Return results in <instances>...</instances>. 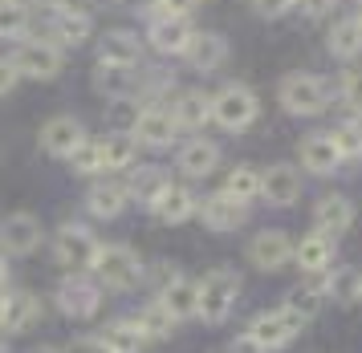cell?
<instances>
[{
  "label": "cell",
  "mask_w": 362,
  "mask_h": 353,
  "mask_svg": "<svg viewBox=\"0 0 362 353\" xmlns=\"http://www.w3.org/2000/svg\"><path fill=\"white\" fill-rule=\"evenodd\" d=\"M240 301V276L232 268H212L196 280V317L204 325H224Z\"/></svg>",
  "instance_id": "cell-1"
},
{
  "label": "cell",
  "mask_w": 362,
  "mask_h": 353,
  "mask_svg": "<svg viewBox=\"0 0 362 353\" xmlns=\"http://www.w3.org/2000/svg\"><path fill=\"white\" fill-rule=\"evenodd\" d=\"M90 273H94V280L102 285V292L106 289L131 292V289H139V280L147 276V268H143L139 252L127 248V244H98V256L90 264Z\"/></svg>",
  "instance_id": "cell-2"
},
{
  "label": "cell",
  "mask_w": 362,
  "mask_h": 353,
  "mask_svg": "<svg viewBox=\"0 0 362 353\" xmlns=\"http://www.w3.org/2000/svg\"><path fill=\"white\" fill-rule=\"evenodd\" d=\"M257 114H261V106H257V94H252L248 85L228 81V85H220V90L212 94V122L224 126L228 134L248 130L252 122H257Z\"/></svg>",
  "instance_id": "cell-3"
},
{
  "label": "cell",
  "mask_w": 362,
  "mask_h": 353,
  "mask_svg": "<svg viewBox=\"0 0 362 353\" xmlns=\"http://www.w3.org/2000/svg\"><path fill=\"white\" fill-rule=\"evenodd\" d=\"M98 256V236L90 232L86 224H62L57 236H53V260L69 268V273H90V264Z\"/></svg>",
  "instance_id": "cell-4"
},
{
  "label": "cell",
  "mask_w": 362,
  "mask_h": 353,
  "mask_svg": "<svg viewBox=\"0 0 362 353\" xmlns=\"http://www.w3.org/2000/svg\"><path fill=\"white\" fill-rule=\"evenodd\" d=\"M277 97H281V106L289 114H297V118H313V114H322L329 106V90L317 73H289L281 81Z\"/></svg>",
  "instance_id": "cell-5"
},
{
  "label": "cell",
  "mask_w": 362,
  "mask_h": 353,
  "mask_svg": "<svg viewBox=\"0 0 362 353\" xmlns=\"http://www.w3.org/2000/svg\"><path fill=\"white\" fill-rule=\"evenodd\" d=\"M53 297H57V309L66 313L69 321H90V317H98V309H102V285L86 273H69L57 285Z\"/></svg>",
  "instance_id": "cell-6"
},
{
  "label": "cell",
  "mask_w": 362,
  "mask_h": 353,
  "mask_svg": "<svg viewBox=\"0 0 362 353\" xmlns=\"http://www.w3.org/2000/svg\"><path fill=\"white\" fill-rule=\"evenodd\" d=\"M13 65H17L21 78L29 81H53L62 69H66V57H62V45H53L49 37H37V41H21V49L13 53Z\"/></svg>",
  "instance_id": "cell-7"
},
{
  "label": "cell",
  "mask_w": 362,
  "mask_h": 353,
  "mask_svg": "<svg viewBox=\"0 0 362 353\" xmlns=\"http://www.w3.org/2000/svg\"><path fill=\"white\" fill-rule=\"evenodd\" d=\"M45 240V227L33 211H8L0 220V248L4 256H33Z\"/></svg>",
  "instance_id": "cell-8"
},
{
  "label": "cell",
  "mask_w": 362,
  "mask_h": 353,
  "mask_svg": "<svg viewBox=\"0 0 362 353\" xmlns=\"http://www.w3.org/2000/svg\"><path fill=\"white\" fill-rule=\"evenodd\" d=\"M134 143L147 146V150H167V146L180 138V122H175V114L167 110V106H143L139 118H134Z\"/></svg>",
  "instance_id": "cell-9"
},
{
  "label": "cell",
  "mask_w": 362,
  "mask_h": 353,
  "mask_svg": "<svg viewBox=\"0 0 362 353\" xmlns=\"http://www.w3.org/2000/svg\"><path fill=\"white\" fill-rule=\"evenodd\" d=\"M301 329H305V321H301L297 313H289L285 305L269 309V313H257V317H252V325H248V333L264 345V353H269V349H285V345H289Z\"/></svg>",
  "instance_id": "cell-10"
},
{
  "label": "cell",
  "mask_w": 362,
  "mask_h": 353,
  "mask_svg": "<svg viewBox=\"0 0 362 353\" xmlns=\"http://www.w3.org/2000/svg\"><path fill=\"white\" fill-rule=\"evenodd\" d=\"M41 321V301L29 289L0 292V333L4 337H21Z\"/></svg>",
  "instance_id": "cell-11"
},
{
  "label": "cell",
  "mask_w": 362,
  "mask_h": 353,
  "mask_svg": "<svg viewBox=\"0 0 362 353\" xmlns=\"http://www.w3.org/2000/svg\"><path fill=\"white\" fill-rule=\"evenodd\" d=\"M86 143V126L74 118V114H57L41 126V150L49 159H69L78 146Z\"/></svg>",
  "instance_id": "cell-12"
},
{
  "label": "cell",
  "mask_w": 362,
  "mask_h": 353,
  "mask_svg": "<svg viewBox=\"0 0 362 353\" xmlns=\"http://www.w3.org/2000/svg\"><path fill=\"white\" fill-rule=\"evenodd\" d=\"M90 32H94V20L90 13L82 8H74V4H62V8H53V20H49V41L62 49H78L90 41Z\"/></svg>",
  "instance_id": "cell-13"
},
{
  "label": "cell",
  "mask_w": 362,
  "mask_h": 353,
  "mask_svg": "<svg viewBox=\"0 0 362 353\" xmlns=\"http://www.w3.org/2000/svg\"><path fill=\"white\" fill-rule=\"evenodd\" d=\"M192 32H196V29H192V20H187V16L159 13L155 20H151L147 41H151V49H159L163 57H175V53H183V49H187Z\"/></svg>",
  "instance_id": "cell-14"
},
{
  "label": "cell",
  "mask_w": 362,
  "mask_h": 353,
  "mask_svg": "<svg viewBox=\"0 0 362 353\" xmlns=\"http://www.w3.org/2000/svg\"><path fill=\"white\" fill-rule=\"evenodd\" d=\"M196 215L204 220V227H212V232H236V227L248 220V203L232 199L228 191H216V195L204 199V208H199Z\"/></svg>",
  "instance_id": "cell-15"
},
{
  "label": "cell",
  "mask_w": 362,
  "mask_h": 353,
  "mask_svg": "<svg viewBox=\"0 0 362 353\" xmlns=\"http://www.w3.org/2000/svg\"><path fill=\"white\" fill-rule=\"evenodd\" d=\"M297 195H301V175H297V167L277 162V167L261 171V199L264 203H273V208H289Z\"/></svg>",
  "instance_id": "cell-16"
},
{
  "label": "cell",
  "mask_w": 362,
  "mask_h": 353,
  "mask_svg": "<svg viewBox=\"0 0 362 353\" xmlns=\"http://www.w3.org/2000/svg\"><path fill=\"white\" fill-rule=\"evenodd\" d=\"M248 260L261 268V273H277L293 260V240L285 232H261L257 240L248 244Z\"/></svg>",
  "instance_id": "cell-17"
},
{
  "label": "cell",
  "mask_w": 362,
  "mask_h": 353,
  "mask_svg": "<svg viewBox=\"0 0 362 353\" xmlns=\"http://www.w3.org/2000/svg\"><path fill=\"white\" fill-rule=\"evenodd\" d=\"M196 211H199L196 191L192 187H180V183H167L163 191H159V199L151 203V215L163 220V224H187Z\"/></svg>",
  "instance_id": "cell-18"
},
{
  "label": "cell",
  "mask_w": 362,
  "mask_h": 353,
  "mask_svg": "<svg viewBox=\"0 0 362 353\" xmlns=\"http://www.w3.org/2000/svg\"><path fill=\"white\" fill-rule=\"evenodd\" d=\"M98 61L102 65H127V69H139V65H143V41H139L131 29H110L98 41Z\"/></svg>",
  "instance_id": "cell-19"
},
{
  "label": "cell",
  "mask_w": 362,
  "mask_h": 353,
  "mask_svg": "<svg viewBox=\"0 0 362 353\" xmlns=\"http://www.w3.org/2000/svg\"><path fill=\"white\" fill-rule=\"evenodd\" d=\"M183 57H187L192 69L212 73V69H220V65L228 61V41H224L220 32H192V41H187V49H183Z\"/></svg>",
  "instance_id": "cell-20"
},
{
  "label": "cell",
  "mask_w": 362,
  "mask_h": 353,
  "mask_svg": "<svg viewBox=\"0 0 362 353\" xmlns=\"http://www.w3.org/2000/svg\"><path fill=\"white\" fill-rule=\"evenodd\" d=\"M293 260L301 264V273H329L334 268V236H326V232H310V236H301V240L293 244Z\"/></svg>",
  "instance_id": "cell-21"
},
{
  "label": "cell",
  "mask_w": 362,
  "mask_h": 353,
  "mask_svg": "<svg viewBox=\"0 0 362 353\" xmlns=\"http://www.w3.org/2000/svg\"><path fill=\"white\" fill-rule=\"evenodd\" d=\"M134 155H139V143H134L131 130H115V134L98 138L102 175H110V171H131V167H134Z\"/></svg>",
  "instance_id": "cell-22"
},
{
  "label": "cell",
  "mask_w": 362,
  "mask_h": 353,
  "mask_svg": "<svg viewBox=\"0 0 362 353\" xmlns=\"http://www.w3.org/2000/svg\"><path fill=\"white\" fill-rule=\"evenodd\" d=\"M313 224L326 236H342L346 227L354 224V203L346 195H322L317 208H313Z\"/></svg>",
  "instance_id": "cell-23"
},
{
  "label": "cell",
  "mask_w": 362,
  "mask_h": 353,
  "mask_svg": "<svg viewBox=\"0 0 362 353\" xmlns=\"http://www.w3.org/2000/svg\"><path fill=\"white\" fill-rule=\"evenodd\" d=\"M220 162V146L212 138H192V143L180 146V171L187 179H208Z\"/></svg>",
  "instance_id": "cell-24"
},
{
  "label": "cell",
  "mask_w": 362,
  "mask_h": 353,
  "mask_svg": "<svg viewBox=\"0 0 362 353\" xmlns=\"http://www.w3.org/2000/svg\"><path fill=\"white\" fill-rule=\"evenodd\" d=\"M171 114H175L180 130H204L212 122V94H204V90H183V94L175 97Z\"/></svg>",
  "instance_id": "cell-25"
},
{
  "label": "cell",
  "mask_w": 362,
  "mask_h": 353,
  "mask_svg": "<svg viewBox=\"0 0 362 353\" xmlns=\"http://www.w3.org/2000/svg\"><path fill=\"white\" fill-rule=\"evenodd\" d=\"M127 203H131V199H127V187H122V183H110V179H106V183H94V187L86 191V208H90L94 220H118V215L127 211Z\"/></svg>",
  "instance_id": "cell-26"
},
{
  "label": "cell",
  "mask_w": 362,
  "mask_h": 353,
  "mask_svg": "<svg viewBox=\"0 0 362 353\" xmlns=\"http://www.w3.org/2000/svg\"><path fill=\"white\" fill-rule=\"evenodd\" d=\"M167 183H171V179H167L159 167H131V175H127L122 187H127V199H134L139 208L151 211V203L159 199V191H163Z\"/></svg>",
  "instance_id": "cell-27"
},
{
  "label": "cell",
  "mask_w": 362,
  "mask_h": 353,
  "mask_svg": "<svg viewBox=\"0 0 362 353\" xmlns=\"http://www.w3.org/2000/svg\"><path fill=\"white\" fill-rule=\"evenodd\" d=\"M94 90H98L106 102H110V97H134V90H139V69L98 61V69H94Z\"/></svg>",
  "instance_id": "cell-28"
},
{
  "label": "cell",
  "mask_w": 362,
  "mask_h": 353,
  "mask_svg": "<svg viewBox=\"0 0 362 353\" xmlns=\"http://www.w3.org/2000/svg\"><path fill=\"white\" fill-rule=\"evenodd\" d=\"M102 345L110 353H143V345H147V333H143V325L134 321V317H118V321H110L106 329H102Z\"/></svg>",
  "instance_id": "cell-29"
},
{
  "label": "cell",
  "mask_w": 362,
  "mask_h": 353,
  "mask_svg": "<svg viewBox=\"0 0 362 353\" xmlns=\"http://www.w3.org/2000/svg\"><path fill=\"white\" fill-rule=\"evenodd\" d=\"M301 162H305V171H313V175H329L342 162V155H338V146H334L329 134H310L301 143Z\"/></svg>",
  "instance_id": "cell-30"
},
{
  "label": "cell",
  "mask_w": 362,
  "mask_h": 353,
  "mask_svg": "<svg viewBox=\"0 0 362 353\" xmlns=\"http://www.w3.org/2000/svg\"><path fill=\"white\" fill-rule=\"evenodd\" d=\"M159 301H163V309L175 317V321H187V317H196V280H171L167 289L155 292Z\"/></svg>",
  "instance_id": "cell-31"
},
{
  "label": "cell",
  "mask_w": 362,
  "mask_h": 353,
  "mask_svg": "<svg viewBox=\"0 0 362 353\" xmlns=\"http://www.w3.org/2000/svg\"><path fill=\"white\" fill-rule=\"evenodd\" d=\"M134 321L143 325V333H147V341H163V337H171V333H175V317H171V313H167L163 309V301H159V297H155V301H147V305L139 309V313H134Z\"/></svg>",
  "instance_id": "cell-32"
},
{
  "label": "cell",
  "mask_w": 362,
  "mask_h": 353,
  "mask_svg": "<svg viewBox=\"0 0 362 353\" xmlns=\"http://www.w3.org/2000/svg\"><path fill=\"white\" fill-rule=\"evenodd\" d=\"M33 8L25 0H0V41H25Z\"/></svg>",
  "instance_id": "cell-33"
},
{
  "label": "cell",
  "mask_w": 362,
  "mask_h": 353,
  "mask_svg": "<svg viewBox=\"0 0 362 353\" xmlns=\"http://www.w3.org/2000/svg\"><path fill=\"white\" fill-rule=\"evenodd\" d=\"M326 45H329V53L342 57V61L358 57L362 53V20L358 16H350V20H342V25H334V32H329Z\"/></svg>",
  "instance_id": "cell-34"
},
{
  "label": "cell",
  "mask_w": 362,
  "mask_h": 353,
  "mask_svg": "<svg viewBox=\"0 0 362 353\" xmlns=\"http://www.w3.org/2000/svg\"><path fill=\"white\" fill-rule=\"evenodd\" d=\"M322 305H326V292H322L317 280H313V285H301V289H293L289 297H285V309L297 313L301 321H313V317L322 313Z\"/></svg>",
  "instance_id": "cell-35"
},
{
  "label": "cell",
  "mask_w": 362,
  "mask_h": 353,
  "mask_svg": "<svg viewBox=\"0 0 362 353\" xmlns=\"http://www.w3.org/2000/svg\"><path fill=\"white\" fill-rule=\"evenodd\" d=\"M224 191H228L232 199H240V203L261 199V171H252V167H236V171H228Z\"/></svg>",
  "instance_id": "cell-36"
},
{
  "label": "cell",
  "mask_w": 362,
  "mask_h": 353,
  "mask_svg": "<svg viewBox=\"0 0 362 353\" xmlns=\"http://www.w3.org/2000/svg\"><path fill=\"white\" fill-rule=\"evenodd\" d=\"M329 138H334V146H338V155H342V162L362 159V122H342V126L334 130Z\"/></svg>",
  "instance_id": "cell-37"
},
{
  "label": "cell",
  "mask_w": 362,
  "mask_h": 353,
  "mask_svg": "<svg viewBox=\"0 0 362 353\" xmlns=\"http://www.w3.org/2000/svg\"><path fill=\"white\" fill-rule=\"evenodd\" d=\"M69 171H74V175H102V162H98V143H94V138H86L82 146H78V150H74V155H69Z\"/></svg>",
  "instance_id": "cell-38"
},
{
  "label": "cell",
  "mask_w": 362,
  "mask_h": 353,
  "mask_svg": "<svg viewBox=\"0 0 362 353\" xmlns=\"http://www.w3.org/2000/svg\"><path fill=\"white\" fill-rule=\"evenodd\" d=\"M342 102L350 114H362V69H350L342 78Z\"/></svg>",
  "instance_id": "cell-39"
},
{
  "label": "cell",
  "mask_w": 362,
  "mask_h": 353,
  "mask_svg": "<svg viewBox=\"0 0 362 353\" xmlns=\"http://www.w3.org/2000/svg\"><path fill=\"white\" fill-rule=\"evenodd\" d=\"M17 81H21V73H17V65H13V57H0V97L13 94Z\"/></svg>",
  "instance_id": "cell-40"
},
{
  "label": "cell",
  "mask_w": 362,
  "mask_h": 353,
  "mask_svg": "<svg viewBox=\"0 0 362 353\" xmlns=\"http://www.w3.org/2000/svg\"><path fill=\"white\" fill-rule=\"evenodd\" d=\"M334 4H338V0H297V8L310 16V20H317V16L334 13Z\"/></svg>",
  "instance_id": "cell-41"
},
{
  "label": "cell",
  "mask_w": 362,
  "mask_h": 353,
  "mask_svg": "<svg viewBox=\"0 0 362 353\" xmlns=\"http://www.w3.org/2000/svg\"><path fill=\"white\" fill-rule=\"evenodd\" d=\"M171 280H180V268H171V264H155V268H151V285H155V292L167 289Z\"/></svg>",
  "instance_id": "cell-42"
},
{
  "label": "cell",
  "mask_w": 362,
  "mask_h": 353,
  "mask_svg": "<svg viewBox=\"0 0 362 353\" xmlns=\"http://www.w3.org/2000/svg\"><path fill=\"white\" fill-rule=\"evenodd\" d=\"M252 4H257V13L261 16H281V13H289L297 0H252Z\"/></svg>",
  "instance_id": "cell-43"
},
{
  "label": "cell",
  "mask_w": 362,
  "mask_h": 353,
  "mask_svg": "<svg viewBox=\"0 0 362 353\" xmlns=\"http://www.w3.org/2000/svg\"><path fill=\"white\" fill-rule=\"evenodd\" d=\"M228 353H264V345L252 337V333H240V337L228 345Z\"/></svg>",
  "instance_id": "cell-44"
},
{
  "label": "cell",
  "mask_w": 362,
  "mask_h": 353,
  "mask_svg": "<svg viewBox=\"0 0 362 353\" xmlns=\"http://www.w3.org/2000/svg\"><path fill=\"white\" fill-rule=\"evenodd\" d=\"M199 0H159V13H175V16H187L196 8Z\"/></svg>",
  "instance_id": "cell-45"
},
{
  "label": "cell",
  "mask_w": 362,
  "mask_h": 353,
  "mask_svg": "<svg viewBox=\"0 0 362 353\" xmlns=\"http://www.w3.org/2000/svg\"><path fill=\"white\" fill-rule=\"evenodd\" d=\"M66 353H110V349H106V345H102L98 337H78Z\"/></svg>",
  "instance_id": "cell-46"
},
{
  "label": "cell",
  "mask_w": 362,
  "mask_h": 353,
  "mask_svg": "<svg viewBox=\"0 0 362 353\" xmlns=\"http://www.w3.org/2000/svg\"><path fill=\"white\" fill-rule=\"evenodd\" d=\"M122 4H131L139 13H159V0H122Z\"/></svg>",
  "instance_id": "cell-47"
},
{
  "label": "cell",
  "mask_w": 362,
  "mask_h": 353,
  "mask_svg": "<svg viewBox=\"0 0 362 353\" xmlns=\"http://www.w3.org/2000/svg\"><path fill=\"white\" fill-rule=\"evenodd\" d=\"M33 4H41V8H62L66 0H33Z\"/></svg>",
  "instance_id": "cell-48"
},
{
  "label": "cell",
  "mask_w": 362,
  "mask_h": 353,
  "mask_svg": "<svg viewBox=\"0 0 362 353\" xmlns=\"http://www.w3.org/2000/svg\"><path fill=\"white\" fill-rule=\"evenodd\" d=\"M29 353H66V349H57V345H37V349H29Z\"/></svg>",
  "instance_id": "cell-49"
},
{
  "label": "cell",
  "mask_w": 362,
  "mask_h": 353,
  "mask_svg": "<svg viewBox=\"0 0 362 353\" xmlns=\"http://www.w3.org/2000/svg\"><path fill=\"white\" fill-rule=\"evenodd\" d=\"M0 353H8V337L4 333H0Z\"/></svg>",
  "instance_id": "cell-50"
},
{
  "label": "cell",
  "mask_w": 362,
  "mask_h": 353,
  "mask_svg": "<svg viewBox=\"0 0 362 353\" xmlns=\"http://www.w3.org/2000/svg\"><path fill=\"white\" fill-rule=\"evenodd\" d=\"M354 297H358V301H362V276H358V285H354Z\"/></svg>",
  "instance_id": "cell-51"
},
{
  "label": "cell",
  "mask_w": 362,
  "mask_h": 353,
  "mask_svg": "<svg viewBox=\"0 0 362 353\" xmlns=\"http://www.w3.org/2000/svg\"><path fill=\"white\" fill-rule=\"evenodd\" d=\"M94 4H102V8H106V4H122V0H94Z\"/></svg>",
  "instance_id": "cell-52"
},
{
  "label": "cell",
  "mask_w": 362,
  "mask_h": 353,
  "mask_svg": "<svg viewBox=\"0 0 362 353\" xmlns=\"http://www.w3.org/2000/svg\"><path fill=\"white\" fill-rule=\"evenodd\" d=\"M0 276H4V248H0Z\"/></svg>",
  "instance_id": "cell-53"
},
{
  "label": "cell",
  "mask_w": 362,
  "mask_h": 353,
  "mask_svg": "<svg viewBox=\"0 0 362 353\" xmlns=\"http://www.w3.org/2000/svg\"><path fill=\"white\" fill-rule=\"evenodd\" d=\"M358 20H362V8H358Z\"/></svg>",
  "instance_id": "cell-54"
},
{
  "label": "cell",
  "mask_w": 362,
  "mask_h": 353,
  "mask_svg": "<svg viewBox=\"0 0 362 353\" xmlns=\"http://www.w3.org/2000/svg\"><path fill=\"white\" fill-rule=\"evenodd\" d=\"M199 4H208V0H199Z\"/></svg>",
  "instance_id": "cell-55"
}]
</instances>
